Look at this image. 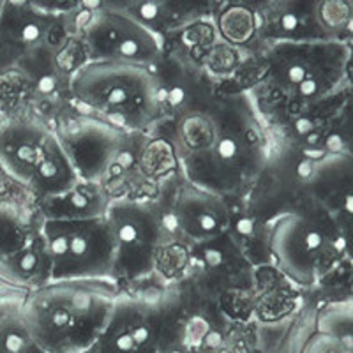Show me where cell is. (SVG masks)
Masks as SVG:
<instances>
[{
  "mask_svg": "<svg viewBox=\"0 0 353 353\" xmlns=\"http://www.w3.org/2000/svg\"><path fill=\"white\" fill-rule=\"evenodd\" d=\"M168 121V145L181 175L205 191L242 196L270 159L269 134L245 90L212 92L198 80Z\"/></svg>",
  "mask_w": 353,
  "mask_h": 353,
  "instance_id": "6da1fadb",
  "label": "cell"
},
{
  "mask_svg": "<svg viewBox=\"0 0 353 353\" xmlns=\"http://www.w3.org/2000/svg\"><path fill=\"white\" fill-rule=\"evenodd\" d=\"M78 112L125 132L143 134L163 121L156 69L121 62H83L69 78Z\"/></svg>",
  "mask_w": 353,
  "mask_h": 353,
  "instance_id": "7a4b0ae2",
  "label": "cell"
},
{
  "mask_svg": "<svg viewBox=\"0 0 353 353\" xmlns=\"http://www.w3.org/2000/svg\"><path fill=\"white\" fill-rule=\"evenodd\" d=\"M265 83L301 108L323 105L348 85L352 46L346 39L263 41Z\"/></svg>",
  "mask_w": 353,
  "mask_h": 353,
  "instance_id": "3957f363",
  "label": "cell"
},
{
  "mask_svg": "<svg viewBox=\"0 0 353 353\" xmlns=\"http://www.w3.org/2000/svg\"><path fill=\"white\" fill-rule=\"evenodd\" d=\"M270 263L301 286H311L350 254V226L318 203L299 205L270 223Z\"/></svg>",
  "mask_w": 353,
  "mask_h": 353,
  "instance_id": "277c9868",
  "label": "cell"
},
{
  "mask_svg": "<svg viewBox=\"0 0 353 353\" xmlns=\"http://www.w3.org/2000/svg\"><path fill=\"white\" fill-rule=\"evenodd\" d=\"M0 168L41 201L61 196L80 182L53 129L32 119L0 124Z\"/></svg>",
  "mask_w": 353,
  "mask_h": 353,
  "instance_id": "5b68a950",
  "label": "cell"
},
{
  "mask_svg": "<svg viewBox=\"0 0 353 353\" xmlns=\"http://www.w3.org/2000/svg\"><path fill=\"white\" fill-rule=\"evenodd\" d=\"M50 281L99 279L113 272L115 248L106 216L88 219H52L39 225Z\"/></svg>",
  "mask_w": 353,
  "mask_h": 353,
  "instance_id": "8992f818",
  "label": "cell"
},
{
  "mask_svg": "<svg viewBox=\"0 0 353 353\" xmlns=\"http://www.w3.org/2000/svg\"><path fill=\"white\" fill-rule=\"evenodd\" d=\"M52 129L78 179L105 185L113 173L128 168L124 161L131 159L132 141L138 137L81 112L62 117Z\"/></svg>",
  "mask_w": 353,
  "mask_h": 353,
  "instance_id": "52a82bcc",
  "label": "cell"
},
{
  "mask_svg": "<svg viewBox=\"0 0 353 353\" xmlns=\"http://www.w3.org/2000/svg\"><path fill=\"white\" fill-rule=\"evenodd\" d=\"M85 62H121L156 69L165 59V37L112 8L92 9L80 27Z\"/></svg>",
  "mask_w": 353,
  "mask_h": 353,
  "instance_id": "ba28073f",
  "label": "cell"
},
{
  "mask_svg": "<svg viewBox=\"0 0 353 353\" xmlns=\"http://www.w3.org/2000/svg\"><path fill=\"white\" fill-rule=\"evenodd\" d=\"M115 260L112 279H141L154 276L159 251L166 242L156 201L121 198L106 210Z\"/></svg>",
  "mask_w": 353,
  "mask_h": 353,
  "instance_id": "9c48e42d",
  "label": "cell"
},
{
  "mask_svg": "<svg viewBox=\"0 0 353 353\" xmlns=\"http://www.w3.org/2000/svg\"><path fill=\"white\" fill-rule=\"evenodd\" d=\"M166 203L156 201L166 242L193 245L212 242L228 232V198L210 193L181 176Z\"/></svg>",
  "mask_w": 353,
  "mask_h": 353,
  "instance_id": "30bf717a",
  "label": "cell"
},
{
  "mask_svg": "<svg viewBox=\"0 0 353 353\" xmlns=\"http://www.w3.org/2000/svg\"><path fill=\"white\" fill-rule=\"evenodd\" d=\"M53 20L30 0H2L0 4V72L17 68L36 50L50 46Z\"/></svg>",
  "mask_w": 353,
  "mask_h": 353,
  "instance_id": "8fae6325",
  "label": "cell"
},
{
  "mask_svg": "<svg viewBox=\"0 0 353 353\" xmlns=\"http://www.w3.org/2000/svg\"><path fill=\"white\" fill-rule=\"evenodd\" d=\"M226 2L228 0H103V6L125 12L165 37L214 18Z\"/></svg>",
  "mask_w": 353,
  "mask_h": 353,
  "instance_id": "7c38bea8",
  "label": "cell"
},
{
  "mask_svg": "<svg viewBox=\"0 0 353 353\" xmlns=\"http://www.w3.org/2000/svg\"><path fill=\"white\" fill-rule=\"evenodd\" d=\"M112 201L108 189L99 182L80 181L61 196L43 200V217L52 219H88L106 216Z\"/></svg>",
  "mask_w": 353,
  "mask_h": 353,
  "instance_id": "4fadbf2b",
  "label": "cell"
},
{
  "mask_svg": "<svg viewBox=\"0 0 353 353\" xmlns=\"http://www.w3.org/2000/svg\"><path fill=\"white\" fill-rule=\"evenodd\" d=\"M217 20L223 39L232 44H245L251 39H258V21L254 9L245 2L228 0L219 11L214 14Z\"/></svg>",
  "mask_w": 353,
  "mask_h": 353,
  "instance_id": "5bb4252c",
  "label": "cell"
},
{
  "mask_svg": "<svg viewBox=\"0 0 353 353\" xmlns=\"http://www.w3.org/2000/svg\"><path fill=\"white\" fill-rule=\"evenodd\" d=\"M316 20L323 37L350 41L353 2L352 0H320L316 9Z\"/></svg>",
  "mask_w": 353,
  "mask_h": 353,
  "instance_id": "9a60e30c",
  "label": "cell"
},
{
  "mask_svg": "<svg viewBox=\"0 0 353 353\" xmlns=\"http://www.w3.org/2000/svg\"><path fill=\"white\" fill-rule=\"evenodd\" d=\"M170 353H182V352H179V350H173V352H170Z\"/></svg>",
  "mask_w": 353,
  "mask_h": 353,
  "instance_id": "2e32d148",
  "label": "cell"
},
{
  "mask_svg": "<svg viewBox=\"0 0 353 353\" xmlns=\"http://www.w3.org/2000/svg\"><path fill=\"white\" fill-rule=\"evenodd\" d=\"M0 4H2V0H0Z\"/></svg>",
  "mask_w": 353,
  "mask_h": 353,
  "instance_id": "e0dca14e",
  "label": "cell"
},
{
  "mask_svg": "<svg viewBox=\"0 0 353 353\" xmlns=\"http://www.w3.org/2000/svg\"><path fill=\"white\" fill-rule=\"evenodd\" d=\"M223 353H226V352H223Z\"/></svg>",
  "mask_w": 353,
  "mask_h": 353,
  "instance_id": "ac0fdd59",
  "label": "cell"
}]
</instances>
